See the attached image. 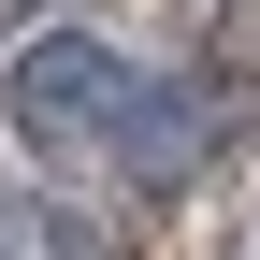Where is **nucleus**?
<instances>
[{"instance_id":"obj_1","label":"nucleus","mask_w":260,"mask_h":260,"mask_svg":"<svg viewBox=\"0 0 260 260\" xmlns=\"http://www.w3.org/2000/svg\"><path fill=\"white\" fill-rule=\"evenodd\" d=\"M0 116H15L29 159H58V174H116V188H188L203 145H217L203 87L116 58L102 29H29V44L0 58Z\"/></svg>"}]
</instances>
